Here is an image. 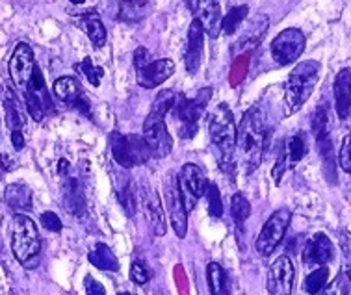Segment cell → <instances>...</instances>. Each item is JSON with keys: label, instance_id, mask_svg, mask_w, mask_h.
I'll use <instances>...</instances> for the list:
<instances>
[{"label": "cell", "instance_id": "1", "mask_svg": "<svg viewBox=\"0 0 351 295\" xmlns=\"http://www.w3.org/2000/svg\"><path fill=\"white\" fill-rule=\"evenodd\" d=\"M268 127L266 116L261 106H253L242 117V123L237 129V149L242 156V166L247 173H253L261 166L262 156L266 151Z\"/></svg>", "mask_w": 351, "mask_h": 295}, {"label": "cell", "instance_id": "2", "mask_svg": "<svg viewBox=\"0 0 351 295\" xmlns=\"http://www.w3.org/2000/svg\"><path fill=\"white\" fill-rule=\"evenodd\" d=\"M175 101H177L175 91H160L156 99H154L153 106H151L149 116L145 117V123H143V140L147 143L153 158H166L167 154L171 153L173 142L171 134L167 132L166 116L175 106Z\"/></svg>", "mask_w": 351, "mask_h": 295}, {"label": "cell", "instance_id": "3", "mask_svg": "<svg viewBox=\"0 0 351 295\" xmlns=\"http://www.w3.org/2000/svg\"><path fill=\"white\" fill-rule=\"evenodd\" d=\"M210 142L216 149L217 162L223 171L232 169L234 153H237V125L234 116L227 104H217L208 121Z\"/></svg>", "mask_w": 351, "mask_h": 295}, {"label": "cell", "instance_id": "4", "mask_svg": "<svg viewBox=\"0 0 351 295\" xmlns=\"http://www.w3.org/2000/svg\"><path fill=\"white\" fill-rule=\"evenodd\" d=\"M319 80V64L314 60L301 62L292 69L285 86V108L288 116L295 114L305 106L313 95L314 88Z\"/></svg>", "mask_w": 351, "mask_h": 295}, {"label": "cell", "instance_id": "5", "mask_svg": "<svg viewBox=\"0 0 351 295\" xmlns=\"http://www.w3.org/2000/svg\"><path fill=\"white\" fill-rule=\"evenodd\" d=\"M12 251L19 264L26 270H34L39 264L41 238L32 219L17 214L12 223Z\"/></svg>", "mask_w": 351, "mask_h": 295}, {"label": "cell", "instance_id": "6", "mask_svg": "<svg viewBox=\"0 0 351 295\" xmlns=\"http://www.w3.org/2000/svg\"><path fill=\"white\" fill-rule=\"evenodd\" d=\"M212 90L203 88L193 99L188 97H177L173 106V116L179 123V136L182 140H192L199 130V119L203 116L206 104L210 101Z\"/></svg>", "mask_w": 351, "mask_h": 295}, {"label": "cell", "instance_id": "7", "mask_svg": "<svg viewBox=\"0 0 351 295\" xmlns=\"http://www.w3.org/2000/svg\"><path fill=\"white\" fill-rule=\"evenodd\" d=\"M290 219H292V214L287 208H281V210H277L269 216L268 221L262 227L261 234L256 238V251L262 257H268L279 247L282 238L287 234L288 227H290Z\"/></svg>", "mask_w": 351, "mask_h": 295}, {"label": "cell", "instance_id": "8", "mask_svg": "<svg viewBox=\"0 0 351 295\" xmlns=\"http://www.w3.org/2000/svg\"><path fill=\"white\" fill-rule=\"evenodd\" d=\"M206 184H208L206 177L195 164H186L180 169L179 177H177V188H179L180 199H182L186 212H192L197 206L199 199L204 195Z\"/></svg>", "mask_w": 351, "mask_h": 295}, {"label": "cell", "instance_id": "9", "mask_svg": "<svg viewBox=\"0 0 351 295\" xmlns=\"http://www.w3.org/2000/svg\"><path fill=\"white\" fill-rule=\"evenodd\" d=\"M271 58L279 65H290L305 51V36L298 28H287L271 41Z\"/></svg>", "mask_w": 351, "mask_h": 295}, {"label": "cell", "instance_id": "10", "mask_svg": "<svg viewBox=\"0 0 351 295\" xmlns=\"http://www.w3.org/2000/svg\"><path fill=\"white\" fill-rule=\"evenodd\" d=\"M25 104L28 114L32 117L34 121H43V117L52 110V101L49 97V91H47L45 80H43V75L38 69H34V75L30 78V84L26 86L25 90Z\"/></svg>", "mask_w": 351, "mask_h": 295}, {"label": "cell", "instance_id": "11", "mask_svg": "<svg viewBox=\"0 0 351 295\" xmlns=\"http://www.w3.org/2000/svg\"><path fill=\"white\" fill-rule=\"evenodd\" d=\"M313 134L316 138V143H318V151L322 154L326 171L335 180V156H332V143L331 136H329V114H327L326 104H322L313 116Z\"/></svg>", "mask_w": 351, "mask_h": 295}, {"label": "cell", "instance_id": "12", "mask_svg": "<svg viewBox=\"0 0 351 295\" xmlns=\"http://www.w3.org/2000/svg\"><path fill=\"white\" fill-rule=\"evenodd\" d=\"M294 277L295 271L292 260L287 255L277 258L268 271V281H266L268 295H292Z\"/></svg>", "mask_w": 351, "mask_h": 295}, {"label": "cell", "instance_id": "13", "mask_svg": "<svg viewBox=\"0 0 351 295\" xmlns=\"http://www.w3.org/2000/svg\"><path fill=\"white\" fill-rule=\"evenodd\" d=\"M54 95L62 101L64 104H67L69 108L77 110L82 116L91 117V106L88 97L84 93L82 84L78 82L77 78L73 77H62L58 78L54 82Z\"/></svg>", "mask_w": 351, "mask_h": 295}, {"label": "cell", "instance_id": "14", "mask_svg": "<svg viewBox=\"0 0 351 295\" xmlns=\"http://www.w3.org/2000/svg\"><path fill=\"white\" fill-rule=\"evenodd\" d=\"M164 201H166L167 216L171 221V227L175 234L179 238H184L188 232V212H186L182 199H180L177 180L169 177L164 184Z\"/></svg>", "mask_w": 351, "mask_h": 295}, {"label": "cell", "instance_id": "15", "mask_svg": "<svg viewBox=\"0 0 351 295\" xmlns=\"http://www.w3.org/2000/svg\"><path fill=\"white\" fill-rule=\"evenodd\" d=\"M36 69V62H34V52L26 43H19L15 47V51L10 60V77L15 88L25 91L26 86L30 84V78Z\"/></svg>", "mask_w": 351, "mask_h": 295}, {"label": "cell", "instance_id": "16", "mask_svg": "<svg viewBox=\"0 0 351 295\" xmlns=\"http://www.w3.org/2000/svg\"><path fill=\"white\" fill-rule=\"evenodd\" d=\"M306 151H308V147H306V140L303 134H295L288 140L285 149H282V153L279 154V158L275 162L274 171H271V177H274L275 184L281 182L282 175L287 173L288 169L295 167L303 158H305Z\"/></svg>", "mask_w": 351, "mask_h": 295}, {"label": "cell", "instance_id": "17", "mask_svg": "<svg viewBox=\"0 0 351 295\" xmlns=\"http://www.w3.org/2000/svg\"><path fill=\"white\" fill-rule=\"evenodd\" d=\"M188 8L192 10L193 17L203 25L204 34L216 39L221 32V10L217 0H186Z\"/></svg>", "mask_w": 351, "mask_h": 295}, {"label": "cell", "instance_id": "18", "mask_svg": "<svg viewBox=\"0 0 351 295\" xmlns=\"http://www.w3.org/2000/svg\"><path fill=\"white\" fill-rule=\"evenodd\" d=\"M175 73V64L171 60H151L147 65H143L140 69H136V78L138 84L145 90H153L160 84H164Z\"/></svg>", "mask_w": 351, "mask_h": 295}, {"label": "cell", "instance_id": "19", "mask_svg": "<svg viewBox=\"0 0 351 295\" xmlns=\"http://www.w3.org/2000/svg\"><path fill=\"white\" fill-rule=\"evenodd\" d=\"M204 47V30L203 25L197 19L192 21L190 30H188V39H186L184 51V65L188 73H197L201 67V58H203Z\"/></svg>", "mask_w": 351, "mask_h": 295}, {"label": "cell", "instance_id": "20", "mask_svg": "<svg viewBox=\"0 0 351 295\" xmlns=\"http://www.w3.org/2000/svg\"><path fill=\"white\" fill-rule=\"evenodd\" d=\"M141 201H143V210H145V216H147V221L153 232L156 236H164L167 231V225L158 193L151 190V188H143L141 190Z\"/></svg>", "mask_w": 351, "mask_h": 295}, {"label": "cell", "instance_id": "21", "mask_svg": "<svg viewBox=\"0 0 351 295\" xmlns=\"http://www.w3.org/2000/svg\"><path fill=\"white\" fill-rule=\"evenodd\" d=\"M332 258V244L326 234H314L303 249V260L308 266H326Z\"/></svg>", "mask_w": 351, "mask_h": 295}, {"label": "cell", "instance_id": "22", "mask_svg": "<svg viewBox=\"0 0 351 295\" xmlns=\"http://www.w3.org/2000/svg\"><path fill=\"white\" fill-rule=\"evenodd\" d=\"M335 110L340 119L351 116V69H342L335 78Z\"/></svg>", "mask_w": 351, "mask_h": 295}, {"label": "cell", "instance_id": "23", "mask_svg": "<svg viewBox=\"0 0 351 295\" xmlns=\"http://www.w3.org/2000/svg\"><path fill=\"white\" fill-rule=\"evenodd\" d=\"M78 26L82 28L86 36L90 38V41L97 49H102L106 45V28L102 25L101 17L97 15V12H86L78 17Z\"/></svg>", "mask_w": 351, "mask_h": 295}, {"label": "cell", "instance_id": "24", "mask_svg": "<svg viewBox=\"0 0 351 295\" xmlns=\"http://www.w3.org/2000/svg\"><path fill=\"white\" fill-rule=\"evenodd\" d=\"M64 206L67 212L73 214V216H77V218L86 212V197H84V190L77 179L65 180Z\"/></svg>", "mask_w": 351, "mask_h": 295}, {"label": "cell", "instance_id": "25", "mask_svg": "<svg viewBox=\"0 0 351 295\" xmlns=\"http://www.w3.org/2000/svg\"><path fill=\"white\" fill-rule=\"evenodd\" d=\"M4 199H6L8 206L13 208L15 212H23V210L32 208L34 193L26 184H10L4 192Z\"/></svg>", "mask_w": 351, "mask_h": 295}, {"label": "cell", "instance_id": "26", "mask_svg": "<svg viewBox=\"0 0 351 295\" xmlns=\"http://www.w3.org/2000/svg\"><path fill=\"white\" fill-rule=\"evenodd\" d=\"M2 101H4V116H6V125L10 127L12 132L15 130H23L25 127V117H23V110H21V104L17 101V97L13 93L12 90H8L4 88V97H2Z\"/></svg>", "mask_w": 351, "mask_h": 295}, {"label": "cell", "instance_id": "27", "mask_svg": "<svg viewBox=\"0 0 351 295\" xmlns=\"http://www.w3.org/2000/svg\"><path fill=\"white\" fill-rule=\"evenodd\" d=\"M206 283L212 295H230L229 277L217 262H210L206 266Z\"/></svg>", "mask_w": 351, "mask_h": 295}, {"label": "cell", "instance_id": "28", "mask_svg": "<svg viewBox=\"0 0 351 295\" xmlns=\"http://www.w3.org/2000/svg\"><path fill=\"white\" fill-rule=\"evenodd\" d=\"M149 10V0H119V19L125 23H138L147 17Z\"/></svg>", "mask_w": 351, "mask_h": 295}, {"label": "cell", "instance_id": "29", "mask_svg": "<svg viewBox=\"0 0 351 295\" xmlns=\"http://www.w3.org/2000/svg\"><path fill=\"white\" fill-rule=\"evenodd\" d=\"M88 260L91 262V266H95L97 270L101 271H117L119 270V260L115 258V255L112 253L108 245L97 244L93 247V251L90 253Z\"/></svg>", "mask_w": 351, "mask_h": 295}, {"label": "cell", "instance_id": "30", "mask_svg": "<svg viewBox=\"0 0 351 295\" xmlns=\"http://www.w3.org/2000/svg\"><path fill=\"white\" fill-rule=\"evenodd\" d=\"M110 151H112V156L114 160L119 164L125 169H130L132 166V160H130V149H128V140L127 136H123L121 132H112L110 134Z\"/></svg>", "mask_w": 351, "mask_h": 295}, {"label": "cell", "instance_id": "31", "mask_svg": "<svg viewBox=\"0 0 351 295\" xmlns=\"http://www.w3.org/2000/svg\"><path fill=\"white\" fill-rule=\"evenodd\" d=\"M128 149H130V160H132V166H141L145 164L151 156V151H149L147 143L143 140V136L138 134H128Z\"/></svg>", "mask_w": 351, "mask_h": 295}, {"label": "cell", "instance_id": "32", "mask_svg": "<svg viewBox=\"0 0 351 295\" xmlns=\"http://www.w3.org/2000/svg\"><path fill=\"white\" fill-rule=\"evenodd\" d=\"M250 12V8L247 6H234L230 8V12L221 17V32H225L227 36H232V34L237 32L240 25H242V21L245 19V15Z\"/></svg>", "mask_w": 351, "mask_h": 295}, {"label": "cell", "instance_id": "33", "mask_svg": "<svg viewBox=\"0 0 351 295\" xmlns=\"http://www.w3.org/2000/svg\"><path fill=\"white\" fill-rule=\"evenodd\" d=\"M327 281H329V271H327L326 266H322V268H318V270H314L311 275L306 277V281H305L306 294H311V295L319 294V292L327 286Z\"/></svg>", "mask_w": 351, "mask_h": 295}, {"label": "cell", "instance_id": "34", "mask_svg": "<svg viewBox=\"0 0 351 295\" xmlns=\"http://www.w3.org/2000/svg\"><path fill=\"white\" fill-rule=\"evenodd\" d=\"M250 214H251L250 201L245 199L242 193L232 195V201H230V216H232V219H234L238 225H242L245 219L250 218Z\"/></svg>", "mask_w": 351, "mask_h": 295}, {"label": "cell", "instance_id": "35", "mask_svg": "<svg viewBox=\"0 0 351 295\" xmlns=\"http://www.w3.org/2000/svg\"><path fill=\"white\" fill-rule=\"evenodd\" d=\"M75 69L82 73L84 77L88 78V82H90L91 86H95V88H99V86H101V80H102V77H104V71H102V67H99V65L93 64V62H91V58H84L80 64L75 65Z\"/></svg>", "mask_w": 351, "mask_h": 295}, {"label": "cell", "instance_id": "36", "mask_svg": "<svg viewBox=\"0 0 351 295\" xmlns=\"http://www.w3.org/2000/svg\"><path fill=\"white\" fill-rule=\"evenodd\" d=\"M204 193H206V199H208V214H210L212 218H221L223 216V203H221L219 188L214 182H208Z\"/></svg>", "mask_w": 351, "mask_h": 295}, {"label": "cell", "instance_id": "37", "mask_svg": "<svg viewBox=\"0 0 351 295\" xmlns=\"http://www.w3.org/2000/svg\"><path fill=\"white\" fill-rule=\"evenodd\" d=\"M340 253H342V273L351 281V232H340Z\"/></svg>", "mask_w": 351, "mask_h": 295}, {"label": "cell", "instance_id": "38", "mask_svg": "<svg viewBox=\"0 0 351 295\" xmlns=\"http://www.w3.org/2000/svg\"><path fill=\"white\" fill-rule=\"evenodd\" d=\"M117 199H119V205L123 206V210L127 212L128 218H132L136 214V208H138V201H136V195L130 184H125L117 190Z\"/></svg>", "mask_w": 351, "mask_h": 295}, {"label": "cell", "instance_id": "39", "mask_svg": "<svg viewBox=\"0 0 351 295\" xmlns=\"http://www.w3.org/2000/svg\"><path fill=\"white\" fill-rule=\"evenodd\" d=\"M348 292H350V279L342 273L335 281L327 283V286L319 292V295H348Z\"/></svg>", "mask_w": 351, "mask_h": 295}, {"label": "cell", "instance_id": "40", "mask_svg": "<svg viewBox=\"0 0 351 295\" xmlns=\"http://www.w3.org/2000/svg\"><path fill=\"white\" fill-rule=\"evenodd\" d=\"M149 279H151V273H149L147 266L143 262H134L132 266H130V281L136 284H147Z\"/></svg>", "mask_w": 351, "mask_h": 295}, {"label": "cell", "instance_id": "41", "mask_svg": "<svg viewBox=\"0 0 351 295\" xmlns=\"http://www.w3.org/2000/svg\"><path fill=\"white\" fill-rule=\"evenodd\" d=\"M339 160H340V167L344 169L346 173L351 175V132L346 136L344 142H342Z\"/></svg>", "mask_w": 351, "mask_h": 295}, {"label": "cell", "instance_id": "42", "mask_svg": "<svg viewBox=\"0 0 351 295\" xmlns=\"http://www.w3.org/2000/svg\"><path fill=\"white\" fill-rule=\"evenodd\" d=\"M41 225L45 227L47 231H51V232H60L62 231V219L58 218L56 214L54 212H45V214H41Z\"/></svg>", "mask_w": 351, "mask_h": 295}, {"label": "cell", "instance_id": "43", "mask_svg": "<svg viewBox=\"0 0 351 295\" xmlns=\"http://www.w3.org/2000/svg\"><path fill=\"white\" fill-rule=\"evenodd\" d=\"M84 286H86V294L88 295H106L101 283H97L93 277H86L84 279Z\"/></svg>", "mask_w": 351, "mask_h": 295}, {"label": "cell", "instance_id": "44", "mask_svg": "<svg viewBox=\"0 0 351 295\" xmlns=\"http://www.w3.org/2000/svg\"><path fill=\"white\" fill-rule=\"evenodd\" d=\"M149 62H151V54H149L147 49L140 47V49L134 52V67L136 69H140L143 65H147Z\"/></svg>", "mask_w": 351, "mask_h": 295}, {"label": "cell", "instance_id": "45", "mask_svg": "<svg viewBox=\"0 0 351 295\" xmlns=\"http://www.w3.org/2000/svg\"><path fill=\"white\" fill-rule=\"evenodd\" d=\"M12 143L15 151H23L25 149V136H23V132H19V130L12 132Z\"/></svg>", "mask_w": 351, "mask_h": 295}, {"label": "cell", "instance_id": "46", "mask_svg": "<svg viewBox=\"0 0 351 295\" xmlns=\"http://www.w3.org/2000/svg\"><path fill=\"white\" fill-rule=\"evenodd\" d=\"M58 169H60V173H62V175L67 173V169H69V162L60 160V166H58Z\"/></svg>", "mask_w": 351, "mask_h": 295}, {"label": "cell", "instance_id": "47", "mask_svg": "<svg viewBox=\"0 0 351 295\" xmlns=\"http://www.w3.org/2000/svg\"><path fill=\"white\" fill-rule=\"evenodd\" d=\"M69 2H73V4H84V2H86V0H69Z\"/></svg>", "mask_w": 351, "mask_h": 295}, {"label": "cell", "instance_id": "48", "mask_svg": "<svg viewBox=\"0 0 351 295\" xmlns=\"http://www.w3.org/2000/svg\"><path fill=\"white\" fill-rule=\"evenodd\" d=\"M119 295H132V294H128V292H123V294H119Z\"/></svg>", "mask_w": 351, "mask_h": 295}]
</instances>
